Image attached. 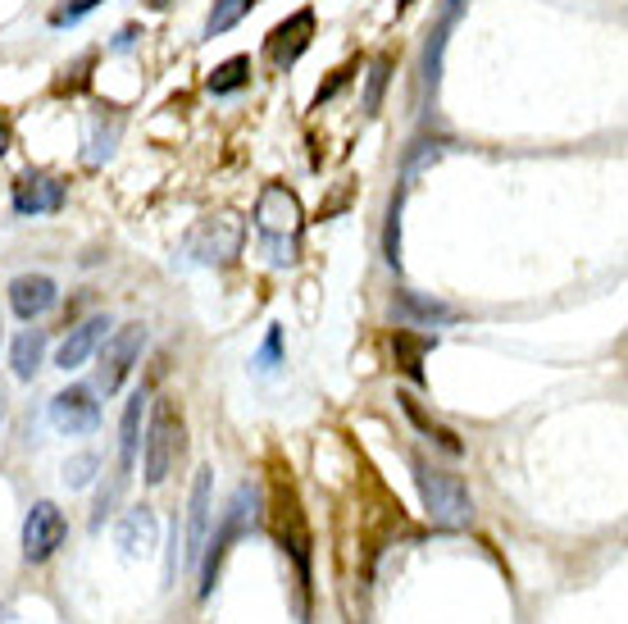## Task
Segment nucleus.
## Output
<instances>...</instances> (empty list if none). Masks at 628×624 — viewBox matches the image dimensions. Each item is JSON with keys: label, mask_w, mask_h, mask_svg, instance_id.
I'll return each instance as SVG.
<instances>
[{"label": "nucleus", "mask_w": 628, "mask_h": 624, "mask_svg": "<svg viewBox=\"0 0 628 624\" xmlns=\"http://www.w3.org/2000/svg\"><path fill=\"white\" fill-rule=\"evenodd\" d=\"M60 302V287L51 274H19L10 283V306L19 319H36V315H46L51 306Z\"/></svg>", "instance_id": "nucleus-13"}, {"label": "nucleus", "mask_w": 628, "mask_h": 624, "mask_svg": "<svg viewBox=\"0 0 628 624\" xmlns=\"http://www.w3.org/2000/svg\"><path fill=\"white\" fill-rule=\"evenodd\" d=\"M301 201L291 188H283V182H269V188L260 192V201H255V229H260V242H265V255L269 265H291L297 261V237H301Z\"/></svg>", "instance_id": "nucleus-1"}, {"label": "nucleus", "mask_w": 628, "mask_h": 624, "mask_svg": "<svg viewBox=\"0 0 628 624\" xmlns=\"http://www.w3.org/2000/svg\"><path fill=\"white\" fill-rule=\"evenodd\" d=\"M242 242H246V224L237 214H214V219H201L188 237V255L201 265H233L242 255Z\"/></svg>", "instance_id": "nucleus-5"}, {"label": "nucleus", "mask_w": 628, "mask_h": 624, "mask_svg": "<svg viewBox=\"0 0 628 624\" xmlns=\"http://www.w3.org/2000/svg\"><path fill=\"white\" fill-rule=\"evenodd\" d=\"M415 6V0H396V10H411Z\"/></svg>", "instance_id": "nucleus-35"}, {"label": "nucleus", "mask_w": 628, "mask_h": 624, "mask_svg": "<svg viewBox=\"0 0 628 624\" xmlns=\"http://www.w3.org/2000/svg\"><path fill=\"white\" fill-rule=\"evenodd\" d=\"M146 6H151V10H164V6H169V0H146Z\"/></svg>", "instance_id": "nucleus-33"}, {"label": "nucleus", "mask_w": 628, "mask_h": 624, "mask_svg": "<svg viewBox=\"0 0 628 624\" xmlns=\"http://www.w3.org/2000/svg\"><path fill=\"white\" fill-rule=\"evenodd\" d=\"M141 351H146V328H141V324H124L119 334H109V338H105V351H100L96 392L115 396V392L128 383V374H132V364L141 360Z\"/></svg>", "instance_id": "nucleus-7"}, {"label": "nucleus", "mask_w": 628, "mask_h": 624, "mask_svg": "<svg viewBox=\"0 0 628 624\" xmlns=\"http://www.w3.org/2000/svg\"><path fill=\"white\" fill-rule=\"evenodd\" d=\"M415 484H419V497H424V510H428V520L437 529H469L473 525V497L469 488L460 484V474H447V469H437L428 461L415 456Z\"/></svg>", "instance_id": "nucleus-4"}, {"label": "nucleus", "mask_w": 628, "mask_h": 624, "mask_svg": "<svg viewBox=\"0 0 628 624\" xmlns=\"http://www.w3.org/2000/svg\"><path fill=\"white\" fill-rule=\"evenodd\" d=\"M96 6H100V0H64L60 10H51V28H68V23H78V19H87Z\"/></svg>", "instance_id": "nucleus-27"}, {"label": "nucleus", "mask_w": 628, "mask_h": 624, "mask_svg": "<svg viewBox=\"0 0 628 624\" xmlns=\"http://www.w3.org/2000/svg\"><path fill=\"white\" fill-rule=\"evenodd\" d=\"M119 547L128 557H151L160 547V520H156L151 506H137L119 520Z\"/></svg>", "instance_id": "nucleus-15"}, {"label": "nucleus", "mask_w": 628, "mask_h": 624, "mask_svg": "<svg viewBox=\"0 0 628 624\" xmlns=\"http://www.w3.org/2000/svg\"><path fill=\"white\" fill-rule=\"evenodd\" d=\"M51 424H55L60 433H68V437L92 433V429L100 424V401H96V388H87V383L64 388V392L51 401Z\"/></svg>", "instance_id": "nucleus-10"}, {"label": "nucleus", "mask_w": 628, "mask_h": 624, "mask_svg": "<svg viewBox=\"0 0 628 624\" xmlns=\"http://www.w3.org/2000/svg\"><path fill=\"white\" fill-rule=\"evenodd\" d=\"M0 420H6V388H0Z\"/></svg>", "instance_id": "nucleus-34"}, {"label": "nucleus", "mask_w": 628, "mask_h": 624, "mask_svg": "<svg viewBox=\"0 0 628 624\" xmlns=\"http://www.w3.org/2000/svg\"><path fill=\"white\" fill-rule=\"evenodd\" d=\"M246 83H251V55H233V60H224V64L210 73V92H214V96L242 92Z\"/></svg>", "instance_id": "nucleus-21"}, {"label": "nucleus", "mask_w": 628, "mask_h": 624, "mask_svg": "<svg viewBox=\"0 0 628 624\" xmlns=\"http://www.w3.org/2000/svg\"><path fill=\"white\" fill-rule=\"evenodd\" d=\"M105 328H109V315H96V319H83L78 328H68V338L55 351L60 370H83V364L96 356V347L105 342Z\"/></svg>", "instance_id": "nucleus-14"}, {"label": "nucleus", "mask_w": 628, "mask_h": 624, "mask_svg": "<svg viewBox=\"0 0 628 624\" xmlns=\"http://www.w3.org/2000/svg\"><path fill=\"white\" fill-rule=\"evenodd\" d=\"M255 525H260V488L242 484L237 497L228 501V510L219 516L214 538H205V547H201V561H196L201 565V597L214 593V579H219V565H224V557H228V547L237 538H246Z\"/></svg>", "instance_id": "nucleus-2"}, {"label": "nucleus", "mask_w": 628, "mask_h": 624, "mask_svg": "<svg viewBox=\"0 0 628 624\" xmlns=\"http://www.w3.org/2000/svg\"><path fill=\"white\" fill-rule=\"evenodd\" d=\"M92 64H96V55H92V51H87L83 60H73V64L64 68V78L55 83V92H78V87H87V68H92Z\"/></svg>", "instance_id": "nucleus-28"}, {"label": "nucleus", "mask_w": 628, "mask_h": 624, "mask_svg": "<svg viewBox=\"0 0 628 624\" xmlns=\"http://www.w3.org/2000/svg\"><path fill=\"white\" fill-rule=\"evenodd\" d=\"M260 0H214V10H210V19H205V36H224L228 28H237Z\"/></svg>", "instance_id": "nucleus-22"}, {"label": "nucleus", "mask_w": 628, "mask_h": 624, "mask_svg": "<svg viewBox=\"0 0 628 624\" xmlns=\"http://www.w3.org/2000/svg\"><path fill=\"white\" fill-rule=\"evenodd\" d=\"M182 452H188V424H182V406L173 396H160L151 406V424H146V484L160 488L173 465L182 461Z\"/></svg>", "instance_id": "nucleus-3"}, {"label": "nucleus", "mask_w": 628, "mask_h": 624, "mask_svg": "<svg viewBox=\"0 0 628 624\" xmlns=\"http://www.w3.org/2000/svg\"><path fill=\"white\" fill-rule=\"evenodd\" d=\"M68 538V525H64V510L55 501H36L28 510V520H23V561L28 565H42L51 561L60 547Z\"/></svg>", "instance_id": "nucleus-8"}, {"label": "nucleus", "mask_w": 628, "mask_h": 624, "mask_svg": "<svg viewBox=\"0 0 628 624\" xmlns=\"http://www.w3.org/2000/svg\"><path fill=\"white\" fill-rule=\"evenodd\" d=\"M64 197H68V188L55 173H42V169H28L14 182V210L19 214H51L64 205Z\"/></svg>", "instance_id": "nucleus-12"}, {"label": "nucleus", "mask_w": 628, "mask_h": 624, "mask_svg": "<svg viewBox=\"0 0 628 624\" xmlns=\"http://www.w3.org/2000/svg\"><path fill=\"white\" fill-rule=\"evenodd\" d=\"M310 42H315V10L310 6H301L297 14H287L269 36H265V60H269V68H291L306 51H310Z\"/></svg>", "instance_id": "nucleus-9"}, {"label": "nucleus", "mask_w": 628, "mask_h": 624, "mask_svg": "<svg viewBox=\"0 0 628 624\" xmlns=\"http://www.w3.org/2000/svg\"><path fill=\"white\" fill-rule=\"evenodd\" d=\"M14 146V124H10V115L0 109V160H6V151Z\"/></svg>", "instance_id": "nucleus-31"}, {"label": "nucleus", "mask_w": 628, "mask_h": 624, "mask_svg": "<svg viewBox=\"0 0 628 624\" xmlns=\"http://www.w3.org/2000/svg\"><path fill=\"white\" fill-rule=\"evenodd\" d=\"M274 533L283 542V552H291V561H297L301 589H310V529H306L297 493H291L287 484H278V493H274Z\"/></svg>", "instance_id": "nucleus-6"}, {"label": "nucleus", "mask_w": 628, "mask_h": 624, "mask_svg": "<svg viewBox=\"0 0 628 624\" xmlns=\"http://www.w3.org/2000/svg\"><path fill=\"white\" fill-rule=\"evenodd\" d=\"M96 469H100V456H92V452H83V456H73V461L64 465V484H68V488H87Z\"/></svg>", "instance_id": "nucleus-26"}, {"label": "nucleus", "mask_w": 628, "mask_h": 624, "mask_svg": "<svg viewBox=\"0 0 628 624\" xmlns=\"http://www.w3.org/2000/svg\"><path fill=\"white\" fill-rule=\"evenodd\" d=\"M396 310L411 315V319H419V324H451V319H460L451 306L428 302V297H415V292H396Z\"/></svg>", "instance_id": "nucleus-20"}, {"label": "nucleus", "mask_w": 628, "mask_h": 624, "mask_svg": "<svg viewBox=\"0 0 628 624\" xmlns=\"http://www.w3.org/2000/svg\"><path fill=\"white\" fill-rule=\"evenodd\" d=\"M214 469H196V484H192V501H188V529H182V542H188V565L201 561V547L210 538V516H214Z\"/></svg>", "instance_id": "nucleus-11"}, {"label": "nucleus", "mask_w": 628, "mask_h": 624, "mask_svg": "<svg viewBox=\"0 0 628 624\" xmlns=\"http://www.w3.org/2000/svg\"><path fill=\"white\" fill-rule=\"evenodd\" d=\"M132 42H137V28H124V32L115 36V51H128Z\"/></svg>", "instance_id": "nucleus-32"}, {"label": "nucleus", "mask_w": 628, "mask_h": 624, "mask_svg": "<svg viewBox=\"0 0 628 624\" xmlns=\"http://www.w3.org/2000/svg\"><path fill=\"white\" fill-rule=\"evenodd\" d=\"M42 356H46V334H42V328H28V334H19V338H14V347H10L14 379L32 383V374L42 370Z\"/></svg>", "instance_id": "nucleus-16"}, {"label": "nucleus", "mask_w": 628, "mask_h": 624, "mask_svg": "<svg viewBox=\"0 0 628 624\" xmlns=\"http://www.w3.org/2000/svg\"><path fill=\"white\" fill-rule=\"evenodd\" d=\"M383 255L387 265L401 269V192L392 197V210H387V229H383Z\"/></svg>", "instance_id": "nucleus-25"}, {"label": "nucleus", "mask_w": 628, "mask_h": 624, "mask_svg": "<svg viewBox=\"0 0 628 624\" xmlns=\"http://www.w3.org/2000/svg\"><path fill=\"white\" fill-rule=\"evenodd\" d=\"M433 338H419V334H392V356L401 364V374L411 383H424V356H428Z\"/></svg>", "instance_id": "nucleus-17"}, {"label": "nucleus", "mask_w": 628, "mask_h": 624, "mask_svg": "<svg viewBox=\"0 0 628 624\" xmlns=\"http://www.w3.org/2000/svg\"><path fill=\"white\" fill-rule=\"evenodd\" d=\"M451 19H456V14H441V23H437V32H433V42L424 46V87H437V78H441V51H447Z\"/></svg>", "instance_id": "nucleus-24"}, {"label": "nucleus", "mask_w": 628, "mask_h": 624, "mask_svg": "<svg viewBox=\"0 0 628 624\" xmlns=\"http://www.w3.org/2000/svg\"><path fill=\"white\" fill-rule=\"evenodd\" d=\"M141 406L146 396L137 392L128 406H124V424H119V474H132V461H137V443H141Z\"/></svg>", "instance_id": "nucleus-18"}, {"label": "nucleus", "mask_w": 628, "mask_h": 624, "mask_svg": "<svg viewBox=\"0 0 628 624\" xmlns=\"http://www.w3.org/2000/svg\"><path fill=\"white\" fill-rule=\"evenodd\" d=\"M392 68H396V60L383 51L374 64H369V78H364V96H360V109L364 115H379L383 109V96H387V83H392Z\"/></svg>", "instance_id": "nucleus-19"}, {"label": "nucleus", "mask_w": 628, "mask_h": 624, "mask_svg": "<svg viewBox=\"0 0 628 624\" xmlns=\"http://www.w3.org/2000/svg\"><path fill=\"white\" fill-rule=\"evenodd\" d=\"M278 351H283V334H278V328H269V338H265L260 356H255V364H260V370H274V364H278Z\"/></svg>", "instance_id": "nucleus-30"}, {"label": "nucleus", "mask_w": 628, "mask_h": 624, "mask_svg": "<svg viewBox=\"0 0 628 624\" xmlns=\"http://www.w3.org/2000/svg\"><path fill=\"white\" fill-rule=\"evenodd\" d=\"M351 73H355V64H342L338 73H332V78L319 87V96H315V109H323V101H332V96H338V92L347 87V78H351Z\"/></svg>", "instance_id": "nucleus-29"}, {"label": "nucleus", "mask_w": 628, "mask_h": 624, "mask_svg": "<svg viewBox=\"0 0 628 624\" xmlns=\"http://www.w3.org/2000/svg\"><path fill=\"white\" fill-rule=\"evenodd\" d=\"M396 401H401V411H405V415H411V420H415V424H419V429H424V433L433 437V443H437L441 452H451V456H460V452H465V447H460V437H456L451 429H441V424H433V420H428V415H424V411L415 406V396H396Z\"/></svg>", "instance_id": "nucleus-23"}]
</instances>
